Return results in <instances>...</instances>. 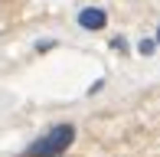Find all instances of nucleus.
I'll list each match as a JSON object with an SVG mask.
<instances>
[{
	"mask_svg": "<svg viewBox=\"0 0 160 157\" xmlns=\"http://www.w3.org/2000/svg\"><path fill=\"white\" fill-rule=\"evenodd\" d=\"M105 23H108V13L101 10V7L78 10V26H82V30H105Z\"/></svg>",
	"mask_w": 160,
	"mask_h": 157,
	"instance_id": "obj_2",
	"label": "nucleus"
},
{
	"mask_svg": "<svg viewBox=\"0 0 160 157\" xmlns=\"http://www.w3.org/2000/svg\"><path fill=\"white\" fill-rule=\"evenodd\" d=\"M157 46H160V26H157Z\"/></svg>",
	"mask_w": 160,
	"mask_h": 157,
	"instance_id": "obj_6",
	"label": "nucleus"
},
{
	"mask_svg": "<svg viewBox=\"0 0 160 157\" xmlns=\"http://www.w3.org/2000/svg\"><path fill=\"white\" fill-rule=\"evenodd\" d=\"M52 46H56L52 39H42V43H36V49H39V53H46V49H52Z\"/></svg>",
	"mask_w": 160,
	"mask_h": 157,
	"instance_id": "obj_4",
	"label": "nucleus"
},
{
	"mask_svg": "<svg viewBox=\"0 0 160 157\" xmlns=\"http://www.w3.org/2000/svg\"><path fill=\"white\" fill-rule=\"evenodd\" d=\"M111 49H128V43H124V39L118 36V39H111Z\"/></svg>",
	"mask_w": 160,
	"mask_h": 157,
	"instance_id": "obj_5",
	"label": "nucleus"
},
{
	"mask_svg": "<svg viewBox=\"0 0 160 157\" xmlns=\"http://www.w3.org/2000/svg\"><path fill=\"white\" fill-rule=\"evenodd\" d=\"M137 49H141V56H150V53L157 49V39H141V43H137Z\"/></svg>",
	"mask_w": 160,
	"mask_h": 157,
	"instance_id": "obj_3",
	"label": "nucleus"
},
{
	"mask_svg": "<svg viewBox=\"0 0 160 157\" xmlns=\"http://www.w3.org/2000/svg\"><path fill=\"white\" fill-rule=\"evenodd\" d=\"M72 141H75V128L72 124H56V128H49L42 138H36L23 151V157H62V151Z\"/></svg>",
	"mask_w": 160,
	"mask_h": 157,
	"instance_id": "obj_1",
	"label": "nucleus"
}]
</instances>
